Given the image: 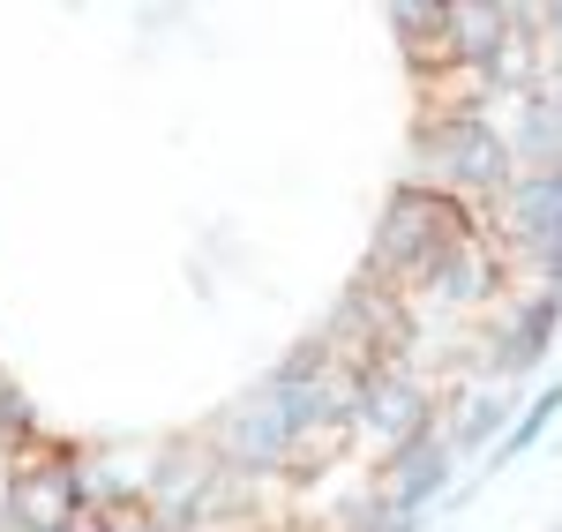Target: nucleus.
I'll use <instances>...</instances> for the list:
<instances>
[{"label":"nucleus","mask_w":562,"mask_h":532,"mask_svg":"<svg viewBox=\"0 0 562 532\" xmlns=\"http://www.w3.org/2000/svg\"><path fill=\"white\" fill-rule=\"evenodd\" d=\"M510 38H518V15L503 0H450V23H442L450 68H495V53Z\"/></svg>","instance_id":"obj_9"},{"label":"nucleus","mask_w":562,"mask_h":532,"mask_svg":"<svg viewBox=\"0 0 562 532\" xmlns=\"http://www.w3.org/2000/svg\"><path fill=\"white\" fill-rule=\"evenodd\" d=\"M555 412H562V375H555V383H548V390H540V398H532V405L518 412V428H510L503 443L487 450V473H503L510 457H525V450H532L540 435H548V420H555Z\"/></svg>","instance_id":"obj_10"},{"label":"nucleus","mask_w":562,"mask_h":532,"mask_svg":"<svg viewBox=\"0 0 562 532\" xmlns=\"http://www.w3.org/2000/svg\"><path fill=\"white\" fill-rule=\"evenodd\" d=\"M0 443H8V457H31V443H38V412L8 375H0Z\"/></svg>","instance_id":"obj_11"},{"label":"nucleus","mask_w":562,"mask_h":532,"mask_svg":"<svg viewBox=\"0 0 562 532\" xmlns=\"http://www.w3.org/2000/svg\"><path fill=\"white\" fill-rule=\"evenodd\" d=\"M525 405L510 398V383H487V375H473L458 398L442 405V435H450V450L458 457H480L487 443H503L510 428H518Z\"/></svg>","instance_id":"obj_8"},{"label":"nucleus","mask_w":562,"mask_h":532,"mask_svg":"<svg viewBox=\"0 0 562 532\" xmlns=\"http://www.w3.org/2000/svg\"><path fill=\"white\" fill-rule=\"evenodd\" d=\"M203 443H211V457L225 465V473H240V480H270V473H293L307 457V435L301 420H293V405H285V390L262 375V383H248L240 398H225L211 412V428H203Z\"/></svg>","instance_id":"obj_3"},{"label":"nucleus","mask_w":562,"mask_h":532,"mask_svg":"<svg viewBox=\"0 0 562 532\" xmlns=\"http://www.w3.org/2000/svg\"><path fill=\"white\" fill-rule=\"evenodd\" d=\"M495 233L510 256H540L562 248V173H518L510 195L495 203Z\"/></svg>","instance_id":"obj_7"},{"label":"nucleus","mask_w":562,"mask_h":532,"mask_svg":"<svg viewBox=\"0 0 562 532\" xmlns=\"http://www.w3.org/2000/svg\"><path fill=\"white\" fill-rule=\"evenodd\" d=\"M413 180L473 203V211H495L518 180V150H510V135L487 105H458V113L435 105L413 135Z\"/></svg>","instance_id":"obj_1"},{"label":"nucleus","mask_w":562,"mask_h":532,"mask_svg":"<svg viewBox=\"0 0 562 532\" xmlns=\"http://www.w3.org/2000/svg\"><path fill=\"white\" fill-rule=\"evenodd\" d=\"M8 473H15V457H0V488H8Z\"/></svg>","instance_id":"obj_12"},{"label":"nucleus","mask_w":562,"mask_h":532,"mask_svg":"<svg viewBox=\"0 0 562 532\" xmlns=\"http://www.w3.org/2000/svg\"><path fill=\"white\" fill-rule=\"evenodd\" d=\"M450 473H458V450H450V435H442V428H428L420 443H405V450H390V457H383V473H375V495H383L390 510L420 518L435 495L450 488Z\"/></svg>","instance_id":"obj_6"},{"label":"nucleus","mask_w":562,"mask_h":532,"mask_svg":"<svg viewBox=\"0 0 562 532\" xmlns=\"http://www.w3.org/2000/svg\"><path fill=\"white\" fill-rule=\"evenodd\" d=\"M480 211L473 203H458V195H442V188H420V180H405L397 195L383 203V218H375V240H368V278L390 285V293H413L420 278H428L458 240H473L480 233Z\"/></svg>","instance_id":"obj_2"},{"label":"nucleus","mask_w":562,"mask_h":532,"mask_svg":"<svg viewBox=\"0 0 562 532\" xmlns=\"http://www.w3.org/2000/svg\"><path fill=\"white\" fill-rule=\"evenodd\" d=\"M428 428H442V405H435L428 375L405 367V360H368L360 367V390H352V443L390 457V450L420 443Z\"/></svg>","instance_id":"obj_4"},{"label":"nucleus","mask_w":562,"mask_h":532,"mask_svg":"<svg viewBox=\"0 0 562 532\" xmlns=\"http://www.w3.org/2000/svg\"><path fill=\"white\" fill-rule=\"evenodd\" d=\"M510 248L503 240H487V225H480L473 240H458L442 263L413 285V293H397L405 301V322L413 315H495L503 301H510Z\"/></svg>","instance_id":"obj_5"}]
</instances>
